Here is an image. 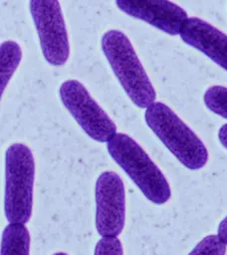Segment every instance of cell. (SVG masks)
Wrapping results in <instances>:
<instances>
[{
    "mask_svg": "<svg viewBox=\"0 0 227 255\" xmlns=\"http://www.w3.org/2000/svg\"><path fill=\"white\" fill-rule=\"evenodd\" d=\"M59 94L66 109L91 138L108 142L116 133L114 121L81 82L77 80L63 82Z\"/></svg>",
    "mask_w": 227,
    "mask_h": 255,
    "instance_id": "5",
    "label": "cell"
},
{
    "mask_svg": "<svg viewBox=\"0 0 227 255\" xmlns=\"http://www.w3.org/2000/svg\"><path fill=\"white\" fill-rule=\"evenodd\" d=\"M30 233L25 224H8L1 237V255H29Z\"/></svg>",
    "mask_w": 227,
    "mask_h": 255,
    "instance_id": "10",
    "label": "cell"
},
{
    "mask_svg": "<svg viewBox=\"0 0 227 255\" xmlns=\"http://www.w3.org/2000/svg\"><path fill=\"white\" fill-rule=\"evenodd\" d=\"M35 160L23 143L11 144L5 152L4 212L9 223L25 224L33 207Z\"/></svg>",
    "mask_w": 227,
    "mask_h": 255,
    "instance_id": "4",
    "label": "cell"
},
{
    "mask_svg": "<svg viewBox=\"0 0 227 255\" xmlns=\"http://www.w3.org/2000/svg\"><path fill=\"white\" fill-rule=\"evenodd\" d=\"M205 106L214 114L227 119V88L223 86L209 87L203 96Z\"/></svg>",
    "mask_w": 227,
    "mask_h": 255,
    "instance_id": "12",
    "label": "cell"
},
{
    "mask_svg": "<svg viewBox=\"0 0 227 255\" xmlns=\"http://www.w3.org/2000/svg\"><path fill=\"white\" fill-rule=\"evenodd\" d=\"M123 13L144 21L172 36L180 33L186 11L169 0H115Z\"/></svg>",
    "mask_w": 227,
    "mask_h": 255,
    "instance_id": "8",
    "label": "cell"
},
{
    "mask_svg": "<svg viewBox=\"0 0 227 255\" xmlns=\"http://www.w3.org/2000/svg\"><path fill=\"white\" fill-rule=\"evenodd\" d=\"M226 245L220 240L218 235H208L204 237L188 255H225Z\"/></svg>",
    "mask_w": 227,
    "mask_h": 255,
    "instance_id": "13",
    "label": "cell"
},
{
    "mask_svg": "<svg viewBox=\"0 0 227 255\" xmlns=\"http://www.w3.org/2000/svg\"><path fill=\"white\" fill-rule=\"evenodd\" d=\"M144 119L149 128L168 150L188 169H200L208 151L197 134L165 104L154 102L146 108Z\"/></svg>",
    "mask_w": 227,
    "mask_h": 255,
    "instance_id": "2",
    "label": "cell"
},
{
    "mask_svg": "<svg viewBox=\"0 0 227 255\" xmlns=\"http://www.w3.org/2000/svg\"><path fill=\"white\" fill-rule=\"evenodd\" d=\"M180 38L227 71V35L198 17H188L180 30Z\"/></svg>",
    "mask_w": 227,
    "mask_h": 255,
    "instance_id": "9",
    "label": "cell"
},
{
    "mask_svg": "<svg viewBox=\"0 0 227 255\" xmlns=\"http://www.w3.org/2000/svg\"><path fill=\"white\" fill-rule=\"evenodd\" d=\"M42 53L52 66H63L70 55L68 32L59 0H30Z\"/></svg>",
    "mask_w": 227,
    "mask_h": 255,
    "instance_id": "6",
    "label": "cell"
},
{
    "mask_svg": "<svg viewBox=\"0 0 227 255\" xmlns=\"http://www.w3.org/2000/svg\"><path fill=\"white\" fill-rule=\"evenodd\" d=\"M22 59V50L15 41H5L0 48L1 95H3L10 79Z\"/></svg>",
    "mask_w": 227,
    "mask_h": 255,
    "instance_id": "11",
    "label": "cell"
},
{
    "mask_svg": "<svg viewBox=\"0 0 227 255\" xmlns=\"http://www.w3.org/2000/svg\"><path fill=\"white\" fill-rule=\"evenodd\" d=\"M102 50L130 101L140 109L155 102V90L125 34L109 30L102 36Z\"/></svg>",
    "mask_w": 227,
    "mask_h": 255,
    "instance_id": "1",
    "label": "cell"
},
{
    "mask_svg": "<svg viewBox=\"0 0 227 255\" xmlns=\"http://www.w3.org/2000/svg\"><path fill=\"white\" fill-rule=\"evenodd\" d=\"M217 235L220 238V240L227 245V215L226 217L219 223L218 229H217Z\"/></svg>",
    "mask_w": 227,
    "mask_h": 255,
    "instance_id": "15",
    "label": "cell"
},
{
    "mask_svg": "<svg viewBox=\"0 0 227 255\" xmlns=\"http://www.w3.org/2000/svg\"><path fill=\"white\" fill-rule=\"evenodd\" d=\"M53 255H68L67 253H64V252H58V253H55Z\"/></svg>",
    "mask_w": 227,
    "mask_h": 255,
    "instance_id": "17",
    "label": "cell"
},
{
    "mask_svg": "<svg viewBox=\"0 0 227 255\" xmlns=\"http://www.w3.org/2000/svg\"><path fill=\"white\" fill-rule=\"evenodd\" d=\"M94 255H123L121 242L117 237H102L95 247Z\"/></svg>",
    "mask_w": 227,
    "mask_h": 255,
    "instance_id": "14",
    "label": "cell"
},
{
    "mask_svg": "<svg viewBox=\"0 0 227 255\" xmlns=\"http://www.w3.org/2000/svg\"><path fill=\"white\" fill-rule=\"evenodd\" d=\"M107 147L113 159L148 200L163 204L170 198L171 189L164 174L132 137L116 132L108 141Z\"/></svg>",
    "mask_w": 227,
    "mask_h": 255,
    "instance_id": "3",
    "label": "cell"
},
{
    "mask_svg": "<svg viewBox=\"0 0 227 255\" xmlns=\"http://www.w3.org/2000/svg\"><path fill=\"white\" fill-rule=\"evenodd\" d=\"M218 138L221 144L227 148V124L223 125L218 131Z\"/></svg>",
    "mask_w": 227,
    "mask_h": 255,
    "instance_id": "16",
    "label": "cell"
},
{
    "mask_svg": "<svg viewBox=\"0 0 227 255\" xmlns=\"http://www.w3.org/2000/svg\"><path fill=\"white\" fill-rule=\"evenodd\" d=\"M96 228L102 237H117L124 226L125 191L114 171H104L96 182Z\"/></svg>",
    "mask_w": 227,
    "mask_h": 255,
    "instance_id": "7",
    "label": "cell"
}]
</instances>
